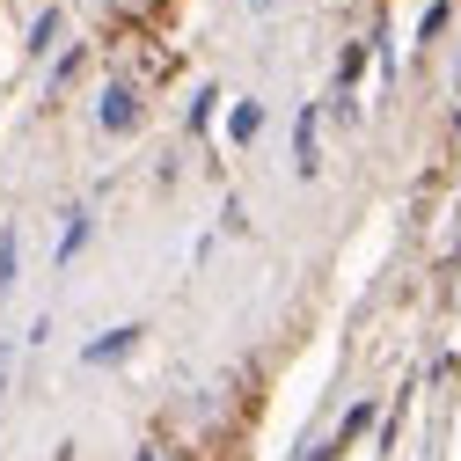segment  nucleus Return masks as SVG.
I'll return each mask as SVG.
<instances>
[{"mask_svg":"<svg viewBox=\"0 0 461 461\" xmlns=\"http://www.w3.org/2000/svg\"><path fill=\"white\" fill-rule=\"evenodd\" d=\"M95 118L110 125V132H132V118H140V103H132V88L118 81V88H103V103H95Z\"/></svg>","mask_w":461,"mask_h":461,"instance_id":"obj_1","label":"nucleus"},{"mask_svg":"<svg viewBox=\"0 0 461 461\" xmlns=\"http://www.w3.org/2000/svg\"><path fill=\"white\" fill-rule=\"evenodd\" d=\"M132 344H140V330L125 322V330H110V337H95V344H88L81 359H88V366H103V359H118V352H132Z\"/></svg>","mask_w":461,"mask_h":461,"instance_id":"obj_2","label":"nucleus"},{"mask_svg":"<svg viewBox=\"0 0 461 461\" xmlns=\"http://www.w3.org/2000/svg\"><path fill=\"white\" fill-rule=\"evenodd\" d=\"M294 154H301V176H315V110H301V147Z\"/></svg>","mask_w":461,"mask_h":461,"instance_id":"obj_3","label":"nucleus"},{"mask_svg":"<svg viewBox=\"0 0 461 461\" xmlns=\"http://www.w3.org/2000/svg\"><path fill=\"white\" fill-rule=\"evenodd\" d=\"M257 125H264V110H257V103H242V110H235V140H257Z\"/></svg>","mask_w":461,"mask_h":461,"instance_id":"obj_4","label":"nucleus"},{"mask_svg":"<svg viewBox=\"0 0 461 461\" xmlns=\"http://www.w3.org/2000/svg\"><path fill=\"white\" fill-rule=\"evenodd\" d=\"M366 425H374V402H359V411H352V418H344V432H337V447H344V439H352V432H366Z\"/></svg>","mask_w":461,"mask_h":461,"instance_id":"obj_5","label":"nucleus"},{"mask_svg":"<svg viewBox=\"0 0 461 461\" xmlns=\"http://www.w3.org/2000/svg\"><path fill=\"white\" fill-rule=\"evenodd\" d=\"M15 285V242H0V294Z\"/></svg>","mask_w":461,"mask_h":461,"instance_id":"obj_6","label":"nucleus"},{"mask_svg":"<svg viewBox=\"0 0 461 461\" xmlns=\"http://www.w3.org/2000/svg\"><path fill=\"white\" fill-rule=\"evenodd\" d=\"M140 461H154V454H140Z\"/></svg>","mask_w":461,"mask_h":461,"instance_id":"obj_7","label":"nucleus"},{"mask_svg":"<svg viewBox=\"0 0 461 461\" xmlns=\"http://www.w3.org/2000/svg\"><path fill=\"white\" fill-rule=\"evenodd\" d=\"M257 8H264V0H257Z\"/></svg>","mask_w":461,"mask_h":461,"instance_id":"obj_8","label":"nucleus"}]
</instances>
